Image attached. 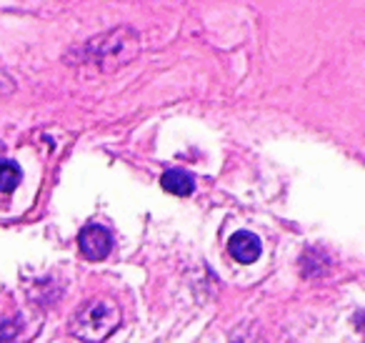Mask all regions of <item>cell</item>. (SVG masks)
Wrapping results in <instances>:
<instances>
[{"instance_id": "obj_1", "label": "cell", "mask_w": 365, "mask_h": 343, "mask_svg": "<svg viewBox=\"0 0 365 343\" xmlns=\"http://www.w3.org/2000/svg\"><path fill=\"white\" fill-rule=\"evenodd\" d=\"M123 311L115 298L96 296L81 306L71 318V333L86 343H103L118 326H120Z\"/></svg>"}, {"instance_id": "obj_2", "label": "cell", "mask_w": 365, "mask_h": 343, "mask_svg": "<svg viewBox=\"0 0 365 343\" xmlns=\"http://www.w3.org/2000/svg\"><path fill=\"white\" fill-rule=\"evenodd\" d=\"M78 246L88 261H103L113 251V236L106 226H88L78 238Z\"/></svg>"}, {"instance_id": "obj_3", "label": "cell", "mask_w": 365, "mask_h": 343, "mask_svg": "<svg viewBox=\"0 0 365 343\" xmlns=\"http://www.w3.org/2000/svg\"><path fill=\"white\" fill-rule=\"evenodd\" d=\"M228 251L238 263H253V261H258V256H260V241L253 233L238 231L235 236H230Z\"/></svg>"}, {"instance_id": "obj_4", "label": "cell", "mask_w": 365, "mask_h": 343, "mask_svg": "<svg viewBox=\"0 0 365 343\" xmlns=\"http://www.w3.org/2000/svg\"><path fill=\"white\" fill-rule=\"evenodd\" d=\"M160 186L165 188L170 196H180V198L190 196V193L195 191L193 176H190V173H185V171H165V173H163V178H160Z\"/></svg>"}, {"instance_id": "obj_5", "label": "cell", "mask_w": 365, "mask_h": 343, "mask_svg": "<svg viewBox=\"0 0 365 343\" xmlns=\"http://www.w3.org/2000/svg\"><path fill=\"white\" fill-rule=\"evenodd\" d=\"M23 181L21 166L11 158H0V193H13Z\"/></svg>"}]
</instances>
